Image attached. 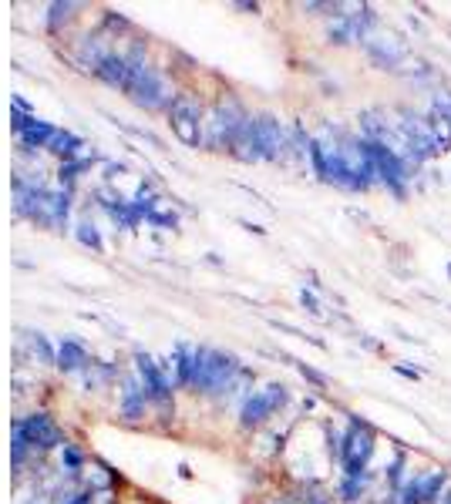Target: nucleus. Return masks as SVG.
<instances>
[{"mask_svg":"<svg viewBox=\"0 0 451 504\" xmlns=\"http://www.w3.org/2000/svg\"><path fill=\"white\" fill-rule=\"evenodd\" d=\"M431 111H438L441 118L451 121V91H435L431 95Z\"/></svg>","mask_w":451,"mask_h":504,"instance_id":"0eeeda50","label":"nucleus"},{"mask_svg":"<svg viewBox=\"0 0 451 504\" xmlns=\"http://www.w3.org/2000/svg\"><path fill=\"white\" fill-rule=\"evenodd\" d=\"M441 504H451V488H448V494H441Z\"/></svg>","mask_w":451,"mask_h":504,"instance_id":"1a4fd4ad","label":"nucleus"},{"mask_svg":"<svg viewBox=\"0 0 451 504\" xmlns=\"http://www.w3.org/2000/svg\"><path fill=\"white\" fill-rule=\"evenodd\" d=\"M448 484V471H428V474H418L415 481L407 484L401 491V501L397 504H435Z\"/></svg>","mask_w":451,"mask_h":504,"instance_id":"39448f33","label":"nucleus"},{"mask_svg":"<svg viewBox=\"0 0 451 504\" xmlns=\"http://www.w3.org/2000/svg\"><path fill=\"white\" fill-rule=\"evenodd\" d=\"M401 474H405V450H397V460L387 468V481L395 484V488H401Z\"/></svg>","mask_w":451,"mask_h":504,"instance_id":"6e6552de","label":"nucleus"},{"mask_svg":"<svg viewBox=\"0 0 451 504\" xmlns=\"http://www.w3.org/2000/svg\"><path fill=\"white\" fill-rule=\"evenodd\" d=\"M395 118H397V125H401L405 138H407V148H411V155H415L418 162H428V158L441 155L438 142H435V135H431L428 118H421L418 111H411V108H397Z\"/></svg>","mask_w":451,"mask_h":504,"instance_id":"f03ea898","label":"nucleus"},{"mask_svg":"<svg viewBox=\"0 0 451 504\" xmlns=\"http://www.w3.org/2000/svg\"><path fill=\"white\" fill-rule=\"evenodd\" d=\"M364 47H367V55L374 57V65H381L384 71H405V61L411 57L407 45L397 34H371L364 41Z\"/></svg>","mask_w":451,"mask_h":504,"instance_id":"20e7f679","label":"nucleus"},{"mask_svg":"<svg viewBox=\"0 0 451 504\" xmlns=\"http://www.w3.org/2000/svg\"><path fill=\"white\" fill-rule=\"evenodd\" d=\"M428 125H431V135H435V142H438L441 155L451 152V121L441 118L438 111H428Z\"/></svg>","mask_w":451,"mask_h":504,"instance_id":"423d86ee","label":"nucleus"},{"mask_svg":"<svg viewBox=\"0 0 451 504\" xmlns=\"http://www.w3.org/2000/svg\"><path fill=\"white\" fill-rule=\"evenodd\" d=\"M448 273H451V266H448Z\"/></svg>","mask_w":451,"mask_h":504,"instance_id":"9d476101","label":"nucleus"},{"mask_svg":"<svg viewBox=\"0 0 451 504\" xmlns=\"http://www.w3.org/2000/svg\"><path fill=\"white\" fill-rule=\"evenodd\" d=\"M364 145H367V155H371V165H374L377 182H381L391 196L407 198V178H411V172H407L405 158H401L397 152H391V148L381 145V142H364Z\"/></svg>","mask_w":451,"mask_h":504,"instance_id":"f257e3e1","label":"nucleus"},{"mask_svg":"<svg viewBox=\"0 0 451 504\" xmlns=\"http://www.w3.org/2000/svg\"><path fill=\"white\" fill-rule=\"evenodd\" d=\"M371 454H374V430L367 428V424H354L351 434L343 438V448H341L347 478H367Z\"/></svg>","mask_w":451,"mask_h":504,"instance_id":"7ed1b4c3","label":"nucleus"}]
</instances>
